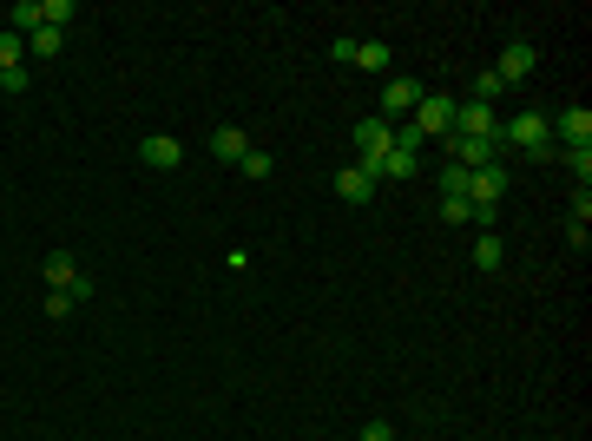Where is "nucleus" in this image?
Segmentation results:
<instances>
[{
    "label": "nucleus",
    "mask_w": 592,
    "mask_h": 441,
    "mask_svg": "<svg viewBox=\"0 0 592 441\" xmlns=\"http://www.w3.org/2000/svg\"><path fill=\"white\" fill-rule=\"evenodd\" d=\"M454 132H468V139H500V119H494V106L461 99V106H454Z\"/></svg>",
    "instance_id": "obj_8"
},
{
    "label": "nucleus",
    "mask_w": 592,
    "mask_h": 441,
    "mask_svg": "<svg viewBox=\"0 0 592 441\" xmlns=\"http://www.w3.org/2000/svg\"><path fill=\"white\" fill-rule=\"evenodd\" d=\"M349 66H362V73H382V66H389V47H382V40H356V60Z\"/></svg>",
    "instance_id": "obj_19"
},
{
    "label": "nucleus",
    "mask_w": 592,
    "mask_h": 441,
    "mask_svg": "<svg viewBox=\"0 0 592 441\" xmlns=\"http://www.w3.org/2000/svg\"><path fill=\"white\" fill-rule=\"evenodd\" d=\"M500 99V79H494V66L487 73H474V106H494Z\"/></svg>",
    "instance_id": "obj_24"
},
{
    "label": "nucleus",
    "mask_w": 592,
    "mask_h": 441,
    "mask_svg": "<svg viewBox=\"0 0 592 441\" xmlns=\"http://www.w3.org/2000/svg\"><path fill=\"white\" fill-rule=\"evenodd\" d=\"M448 165H468V172H481V165H500V139H468V132H448Z\"/></svg>",
    "instance_id": "obj_5"
},
{
    "label": "nucleus",
    "mask_w": 592,
    "mask_h": 441,
    "mask_svg": "<svg viewBox=\"0 0 592 441\" xmlns=\"http://www.w3.org/2000/svg\"><path fill=\"white\" fill-rule=\"evenodd\" d=\"M0 93H27V66H0Z\"/></svg>",
    "instance_id": "obj_26"
},
{
    "label": "nucleus",
    "mask_w": 592,
    "mask_h": 441,
    "mask_svg": "<svg viewBox=\"0 0 592 441\" xmlns=\"http://www.w3.org/2000/svg\"><path fill=\"white\" fill-rule=\"evenodd\" d=\"M0 66H27V40L0 27Z\"/></svg>",
    "instance_id": "obj_20"
},
{
    "label": "nucleus",
    "mask_w": 592,
    "mask_h": 441,
    "mask_svg": "<svg viewBox=\"0 0 592 441\" xmlns=\"http://www.w3.org/2000/svg\"><path fill=\"white\" fill-rule=\"evenodd\" d=\"M441 224H468V198H441Z\"/></svg>",
    "instance_id": "obj_28"
},
{
    "label": "nucleus",
    "mask_w": 592,
    "mask_h": 441,
    "mask_svg": "<svg viewBox=\"0 0 592 441\" xmlns=\"http://www.w3.org/2000/svg\"><path fill=\"white\" fill-rule=\"evenodd\" d=\"M454 106H461V99H448V93H421V106L408 112V126H415L421 139H448V132H454Z\"/></svg>",
    "instance_id": "obj_3"
},
{
    "label": "nucleus",
    "mask_w": 592,
    "mask_h": 441,
    "mask_svg": "<svg viewBox=\"0 0 592 441\" xmlns=\"http://www.w3.org/2000/svg\"><path fill=\"white\" fill-rule=\"evenodd\" d=\"M468 224H474V231H494V224H500V205H468Z\"/></svg>",
    "instance_id": "obj_25"
},
{
    "label": "nucleus",
    "mask_w": 592,
    "mask_h": 441,
    "mask_svg": "<svg viewBox=\"0 0 592 441\" xmlns=\"http://www.w3.org/2000/svg\"><path fill=\"white\" fill-rule=\"evenodd\" d=\"M546 126H553V139H560L566 152H579V145H592V112H586V106H566L560 119H546Z\"/></svg>",
    "instance_id": "obj_7"
},
{
    "label": "nucleus",
    "mask_w": 592,
    "mask_h": 441,
    "mask_svg": "<svg viewBox=\"0 0 592 441\" xmlns=\"http://www.w3.org/2000/svg\"><path fill=\"white\" fill-rule=\"evenodd\" d=\"M362 441H395V428L389 422H369V428H362Z\"/></svg>",
    "instance_id": "obj_30"
},
{
    "label": "nucleus",
    "mask_w": 592,
    "mask_h": 441,
    "mask_svg": "<svg viewBox=\"0 0 592 441\" xmlns=\"http://www.w3.org/2000/svg\"><path fill=\"white\" fill-rule=\"evenodd\" d=\"M468 165H441V172H435V185H441V198H468Z\"/></svg>",
    "instance_id": "obj_17"
},
{
    "label": "nucleus",
    "mask_w": 592,
    "mask_h": 441,
    "mask_svg": "<svg viewBox=\"0 0 592 441\" xmlns=\"http://www.w3.org/2000/svg\"><path fill=\"white\" fill-rule=\"evenodd\" d=\"M139 158L152 165V172H178V165H185V145H178L172 132H158V139H145V145H139Z\"/></svg>",
    "instance_id": "obj_10"
},
{
    "label": "nucleus",
    "mask_w": 592,
    "mask_h": 441,
    "mask_svg": "<svg viewBox=\"0 0 592 441\" xmlns=\"http://www.w3.org/2000/svg\"><path fill=\"white\" fill-rule=\"evenodd\" d=\"M40 27H47V20H40V0H14V7H7V33L27 40V33H40Z\"/></svg>",
    "instance_id": "obj_15"
},
{
    "label": "nucleus",
    "mask_w": 592,
    "mask_h": 441,
    "mask_svg": "<svg viewBox=\"0 0 592 441\" xmlns=\"http://www.w3.org/2000/svg\"><path fill=\"white\" fill-rule=\"evenodd\" d=\"M507 185H514V178H507V165H481V172L468 178V205H500V198H507Z\"/></svg>",
    "instance_id": "obj_9"
},
{
    "label": "nucleus",
    "mask_w": 592,
    "mask_h": 441,
    "mask_svg": "<svg viewBox=\"0 0 592 441\" xmlns=\"http://www.w3.org/2000/svg\"><path fill=\"white\" fill-rule=\"evenodd\" d=\"M73 14H79L73 0H40V20H47V27H60V33H66V20H73Z\"/></svg>",
    "instance_id": "obj_21"
},
{
    "label": "nucleus",
    "mask_w": 592,
    "mask_h": 441,
    "mask_svg": "<svg viewBox=\"0 0 592 441\" xmlns=\"http://www.w3.org/2000/svg\"><path fill=\"white\" fill-rule=\"evenodd\" d=\"M560 158H566V172H573L579 185L592 178V145H579V152H566V145H560Z\"/></svg>",
    "instance_id": "obj_23"
},
{
    "label": "nucleus",
    "mask_w": 592,
    "mask_h": 441,
    "mask_svg": "<svg viewBox=\"0 0 592 441\" xmlns=\"http://www.w3.org/2000/svg\"><path fill=\"white\" fill-rule=\"evenodd\" d=\"M527 73H533V47H527V40H514V47L500 53L494 79H500V86H520V79H527Z\"/></svg>",
    "instance_id": "obj_12"
},
{
    "label": "nucleus",
    "mask_w": 592,
    "mask_h": 441,
    "mask_svg": "<svg viewBox=\"0 0 592 441\" xmlns=\"http://www.w3.org/2000/svg\"><path fill=\"white\" fill-rule=\"evenodd\" d=\"M382 178H415V152H402V145H395V152L382 158Z\"/></svg>",
    "instance_id": "obj_22"
},
{
    "label": "nucleus",
    "mask_w": 592,
    "mask_h": 441,
    "mask_svg": "<svg viewBox=\"0 0 592 441\" xmlns=\"http://www.w3.org/2000/svg\"><path fill=\"white\" fill-rule=\"evenodd\" d=\"M500 145H520L527 158H560V145H553V126H546L540 112H520V119H507V126H500Z\"/></svg>",
    "instance_id": "obj_1"
},
{
    "label": "nucleus",
    "mask_w": 592,
    "mask_h": 441,
    "mask_svg": "<svg viewBox=\"0 0 592 441\" xmlns=\"http://www.w3.org/2000/svg\"><path fill=\"white\" fill-rule=\"evenodd\" d=\"M244 178H270V152H244V165H237Z\"/></svg>",
    "instance_id": "obj_27"
},
{
    "label": "nucleus",
    "mask_w": 592,
    "mask_h": 441,
    "mask_svg": "<svg viewBox=\"0 0 592 441\" xmlns=\"http://www.w3.org/2000/svg\"><path fill=\"white\" fill-rule=\"evenodd\" d=\"M211 152H218L224 165H244V152H250L244 126H218V132H211Z\"/></svg>",
    "instance_id": "obj_13"
},
{
    "label": "nucleus",
    "mask_w": 592,
    "mask_h": 441,
    "mask_svg": "<svg viewBox=\"0 0 592 441\" xmlns=\"http://www.w3.org/2000/svg\"><path fill=\"white\" fill-rule=\"evenodd\" d=\"M336 198H343V205H369V198H375V172L343 165V172H336Z\"/></svg>",
    "instance_id": "obj_11"
},
{
    "label": "nucleus",
    "mask_w": 592,
    "mask_h": 441,
    "mask_svg": "<svg viewBox=\"0 0 592 441\" xmlns=\"http://www.w3.org/2000/svg\"><path fill=\"white\" fill-rule=\"evenodd\" d=\"M586 224H592V191L579 185V198H573V218H566V237H573V251H586Z\"/></svg>",
    "instance_id": "obj_14"
},
{
    "label": "nucleus",
    "mask_w": 592,
    "mask_h": 441,
    "mask_svg": "<svg viewBox=\"0 0 592 441\" xmlns=\"http://www.w3.org/2000/svg\"><path fill=\"white\" fill-rule=\"evenodd\" d=\"M389 152H395V126L382 119V112H375V119H362V126H356V165L382 178V158H389Z\"/></svg>",
    "instance_id": "obj_2"
},
{
    "label": "nucleus",
    "mask_w": 592,
    "mask_h": 441,
    "mask_svg": "<svg viewBox=\"0 0 592 441\" xmlns=\"http://www.w3.org/2000/svg\"><path fill=\"white\" fill-rule=\"evenodd\" d=\"M474 264H481V270H500V264H507V244H500L494 231H481V237H474Z\"/></svg>",
    "instance_id": "obj_16"
},
{
    "label": "nucleus",
    "mask_w": 592,
    "mask_h": 441,
    "mask_svg": "<svg viewBox=\"0 0 592 441\" xmlns=\"http://www.w3.org/2000/svg\"><path fill=\"white\" fill-rule=\"evenodd\" d=\"M47 316H53V323H60V316H73V297H66V290H47Z\"/></svg>",
    "instance_id": "obj_29"
},
{
    "label": "nucleus",
    "mask_w": 592,
    "mask_h": 441,
    "mask_svg": "<svg viewBox=\"0 0 592 441\" xmlns=\"http://www.w3.org/2000/svg\"><path fill=\"white\" fill-rule=\"evenodd\" d=\"M47 284H53V290H66L73 303H79V297H93V277L79 270V257H73V251H53V257H47Z\"/></svg>",
    "instance_id": "obj_4"
},
{
    "label": "nucleus",
    "mask_w": 592,
    "mask_h": 441,
    "mask_svg": "<svg viewBox=\"0 0 592 441\" xmlns=\"http://www.w3.org/2000/svg\"><path fill=\"white\" fill-rule=\"evenodd\" d=\"M415 106H421V79L402 73V79H389V86H382V119H389V126H402Z\"/></svg>",
    "instance_id": "obj_6"
},
{
    "label": "nucleus",
    "mask_w": 592,
    "mask_h": 441,
    "mask_svg": "<svg viewBox=\"0 0 592 441\" xmlns=\"http://www.w3.org/2000/svg\"><path fill=\"white\" fill-rule=\"evenodd\" d=\"M60 47H66V33H60V27H40V33H27V53H33V60H53Z\"/></svg>",
    "instance_id": "obj_18"
}]
</instances>
